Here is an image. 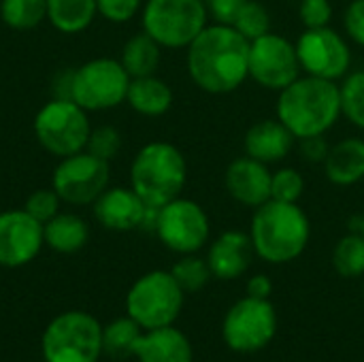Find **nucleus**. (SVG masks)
I'll return each instance as SVG.
<instances>
[{
    "label": "nucleus",
    "mask_w": 364,
    "mask_h": 362,
    "mask_svg": "<svg viewBox=\"0 0 364 362\" xmlns=\"http://www.w3.org/2000/svg\"><path fill=\"white\" fill-rule=\"evenodd\" d=\"M154 233L171 252L179 256L196 254L211 237V220L203 205L192 198L177 196L158 209Z\"/></svg>",
    "instance_id": "9d476101"
},
{
    "label": "nucleus",
    "mask_w": 364,
    "mask_h": 362,
    "mask_svg": "<svg viewBox=\"0 0 364 362\" xmlns=\"http://www.w3.org/2000/svg\"><path fill=\"white\" fill-rule=\"evenodd\" d=\"M273 292V282L269 275H254L250 282H247V297L252 299H269Z\"/></svg>",
    "instance_id": "ea45409f"
},
{
    "label": "nucleus",
    "mask_w": 364,
    "mask_h": 362,
    "mask_svg": "<svg viewBox=\"0 0 364 362\" xmlns=\"http://www.w3.org/2000/svg\"><path fill=\"white\" fill-rule=\"evenodd\" d=\"M43 237L45 245H49L58 254H75L79 252L87 239L90 228L87 222L77 213H58L49 222L43 224Z\"/></svg>",
    "instance_id": "5701e85b"
},
{
    "label": "nucleus",
    "mask_w": 364,
    "mask_h": 362,
    "mask_svg": "<svg viewBox=\"0 0 364 362\" xmlns=\"http://www.w3.org/2000/svg\"><path fill=\"white\" fill-rule=\"evenodd\" d=\"M45 362H98L102 354V326L85 312L55 316L43 333Z\"/></svg>",
    "instance_id": "423d86ee"
},
{
    "label": "nucleus",
    "mask_w": 364,
    "mask_h": 362,
    "mask_svg": "<svg viewBox=\"0 0 364 362\" xmlns=\"http://www.w3.org/2000/svg\"><path fill=\"white\" fill-rule=\"evenodd\" d=\"M145 0H96L98 15L111 23H126L141 13Z\"/></svg>",
    "instance_id": "f704fd0d"
},
{
    "label": "nucleus",
    "mask_w": 364,
    "mask_h": 362,
    "mask_svg": "<svg viewBox=\"0 0 364 362\" xmlns=\"http://www.w3.org/2000/svg\"><path fill=\"white\" fill-rule=\"evenodd\" d=\"M324 175L331 183L348 188L364 179V139L348 137L331 145L324 160Z\"/></svg>",
    "instance_id": "412c9836"
},
{
    "label": "nucleus",
    "mask_w": 364,
    "mask_h": 362,
    "mask_svg": "<svg viewBox=\"0 0 364 362\" xmlns=\"http://www.w3.org/2000/svg\"><path fill=\"white\" fill-rule=\"evenodd\" d=\"M209 13V19L213 23H226L232 26L237 13L241 11L245 0H203Z\"/></svg>",
    "instance_id": "58836bf2"
},
{
    "label": "nucleus",
    "mask_w": 364,
    "mask_h": 362,
    "mask_svg": "<svg viewBox=\"0 0 364 362\" xmlns=\"http://www.w3.org/2000/svg\"><path fill=\"white\" fill-rule=\"evenodd\" d=\"M60 205H62V198L58 196V192L53 188H41L36 192H32L26 203H23V209L34 218L38 220L41 224L49 222L53 215L60 213Z\"/></svg>",
    "instance_id": "72a5a7b5"
},
{
    "label": "nucleus",
    "mask_w": 364,
    "mask_h": 362,
    "mask_svg": "<svg viewBox=\"0 0 364 362\" xmlns=\"http://www.w3.org/2000/svg\"><path fill=\"white\" fill-rule=\"evenodd\" d=\"M186 292L171 271H149L139 277L126 294V314L143 329L173 326L183 309Z\"/></svg>",
    "instance_id": "0eeeda50"
},
{
    "label": "nucleus",
    "mask_w": 364,
    "mask_h": 362,
    "mask_svg": "<svg viewBox=\"0 0 364 362\" xmlns=\"http://www.w3.org/2000/svg\"><path fill=\"white\" fill-rule=\"evenodd\" d=\"M360 235H363V237H364V215H363V218H360Z\"/></svg>",
    "instance_id": "a19ab883"
},
{
    "label": "nucleus",
    "mask_w": 364,
    "mask_h": 362,
    "mask_svg": "<svg viewBox=\"0 0 364 362\" xmlns=\"http://www.w3.org/2000/svg\"><path fill=\"white\" fill-rule=\"evenodd\" d=\"M250 41L232 26L209 23L188 47L186 68L192 83L207 94H230L250 79Z\"/></svg>",
    "instance_id": "f257e3e1"
},
{
    "label": "nucleus",
    "mask_w": 364,
    "mask_h": 362,
    "mask_svg": "<svg viewBox=\"0 0 364 362\" xmlns=\"http://www.w3.org/2000/svg\"><path fill=\"white\" fill-rule=\"evenodd\" d=\"M43 245V224L23 207L0 213V267H23L38 256Z\"/></svg>",
    "instance_id": "2eb2a0df"
},
{
    "label": "nucleus",
    "mask_w": 364,
    "mask_h": 362,
    "mask_svg": "<svg viewBox=\"0 0 364 362\" xmlns=\"http://www.w3.org/2000/svg\"><path fill=\"white\" fill-rule=\"evenodd\" d=\"M294 45L305 75L339 81L352 68L350 38L331 26L305 28Z\"/></svg>",
    "instance_id": "f8f14e48"
},
{
    "label": "nucleus",
    "mask_w": 364,
    "mask_h": 362,
    "mask_svg": "<svg viewBox=\"0 0 364 362\" xmlns=\"http://www.w3.org/2000/svg\"><path fill=\"white\" fill-rule=\"evenodd\" d=\"M162 60V47L160 43H156L145 30L132 34L124 47H122V55L119 62L126 68V73L134 79V77H147V75H156L158 66Z\"/></svg>",
    "instance_id": "b1692460"
},
{
    "label": "nucleus",
    "mask_w": 364,
    "mask_h": 362,
    "mask_svg": "<svg viewBox=\"0 0 364 362\" xmlns=\"http://www.w3.org/2000/svg\"><path fill=\"white\" fill-rule=\"evenodd\" d=\"M96 15V0H47V19L62 34L87 30Z\"/></svg>",
    "instance_id": "393cba45"
},
{
    "label": "nucleus",
    "mask_w": 364,
    "mask_h": 362,
    "mask_svg": "<svg viewBox=\"0 0 364 362\" xmlns=\"http://www.w3.org/2000/svg\"><path fill=\"white\" fill-rule=\"evenodd\" d=\"M299 17L305 28H324L331 26L333 6L331 0H301Z\"/></svg>",
    "instance_id": "c9c22d12"
},
{
    "label": "nucleus",
    "mask_w": 364,
    "mask_h": 362,
    "mask_svg": "<svg viewBox=\"0 0 364 362\" xmlns=\"http://www.w3.org/2000/svg\"><path fill=\"white\" fill-rule=\"evenodd\" d=\"M305 194V179L292 166H282L271 175V198L282 203H299Z\"/></svg>",
    "instance_id": "2f4dec72"
},
{
    "label": "nucleus",
    "mask_w": 364,
    "mask_h": 362,
    "mask_svg": "<svg viewBox=\"0 0 364 362\" xmlns=\"http://www.w3.org/2000/svg\"><path fill=\"white\" fill-rule=\"evenodd\" d=\"M122 149V134L117 128L113 126H98V128H92L90 130V137H87V145H85V151L105 160V162H111Z\"/></svg>",
    "instance_id": "473e14b6"
},
{
    "label": "nucleus",
    "mask_w": 364,
    "mask_h": 362,
    "mask_svg": "<svg viewBox=\"0 0 364 362\" xmlns=\"http://www.w3.org/2000/svg\"><path fill=\"white\" fill-rule=\"evenodd\" d=\"M277 119L299 139L326 134L343 115L337 81L301 75L277 96Z\"/></svg>",
    "instance_id": "f03ea898"
},
{
    "label": "nucleus",
    "mask_w": 364,
    "mask_h": 362,
    "mask_svg": "<svg viewBox=\"0 0 364 362\" xmlns=\"http://www.w3.org/2000/svg\"><path fill=\"white\" fill-rule=\"evenodd\" d=\"M250 237L258 258L271 265H286L305 252L311 237V222L299 203L271 198L254 209Z\"/></svg>",
    "instance_id": "7ed1b4c3"
},
{
    "label": "nucleus",
    "mask_w": 364,
    "mask_h": 362,
    "mask_svg": "<svg viewBox=\"0 0 364 362\" xmlns=\"http://www.w3.org/2000/svg\"><path fill=\"white\" fill-rule=\"evenodd\" d=\"M250 79L264 90L282 92L303 75L296 45L277 32H267L250 43Z\"/></svg>",
    "instance_id": "4468645a"
},
{
    "label": "nucleus",
    "mask_w": 364,
    "mask_h": 362,
    "mask_svg": "<svg viewBox=\"0 0 364 362\" xmlns=\"http://www.w3.org/2000/svg\"><path fill=\"white\" fill-rule=\"evenodd\" d=\"M141 26L162 49H186L209 26V13L203 0H145Z\"/></svg>",
    "instance_id": "39448f33"
},
{
    "label": "nucleus",
    "mask_w": 364,
    "mask_h": 362,
    "mask_svg": "<svg viewBox=\"0 0 364 362\" xmlns=\"http://www.w3.org/2000/svg\"><path fill=\"white\" fill-rule=\"evenodd\" d=\"M171 275L175 277V282L181 286L183 292H198V290H203V288L209 284V280L213 277L207 258H200V256H196V254H186V256H181V258L173 265Z\"/></svg>",
    "instance_id": "c85d7f7f"
},
{
    "label": "nucleus",
    "mask_w": 364,
    "mask_h": 362,
    "mask_svg": "<svg viewBox=\"0 0 364 362\" xmlns=\"http://www.w3.org/2000/svg\"><path fill=\"white\" fill-rule=\"evenodd\" d=\"M111 179L109 162L87 154L85 149L66 158H60L51 188L58 192L62 203L83 207L92 205L107 188Z\"/></svg>",
    "instance_id": "ddd939ff"
},
{
    "label": "nucleus",
    "mask_w": 364,
    "mask_h": 362,
    "mask_svg": "<svg viewBox=\"0 0 364 362\" xmlns=\"http://www.w3.org/2000/svg\"><path fill=\"white\" fill-rule=\"evenodd\" d=\"M0 19L13 30H32L47 19V0H0Z\"/></svg>",
    "instance_id": "bb28decb"
},
{
    "label": "nucleus",
    "mask_w": 364,
    "mask_h": 362,
    "mask_svg": "<svg viewBox=\"0 0 364 362\" xmlns=\"http://www.w3.org/2000/svg\"><path fill=\"white\" fill-rule=\"evenodd\" d=\"M343 30L346 36L364 47V0H352L343 13Z\"/></svg>",
    "instance_id": "e433bc0d"
},
{
    "label": "nucleus",
    "mask_w": 364,
    "mask_h": 362,
    "mask_svg": "<svg viewBox=\"0 0 364 362\" xmlns=\"http://www.w3.org/2000/svg\"><path fill=\"white\" fill-rule=\"evenodd\" d=\"M141 335L143 329L128 314L124 318H115L102 329V354L111 358H128L132 356L134 344Z\"/></svg>",
    "instance_id": "a878e982"
},
{
    "label": "nucleus",
    "mask_w": 364,
    "mask_h": 362,
    "mask_svg": "<svg viewBox=\"0 0 364 362\" xmlns=\"http://www.w3.org/2000/svg\"><path fill=\"white\" fill-rule=\"evenodd\" d=\"M232 28L252 43L260 38L262 34L271 32V13L258 0H245L232 21Z\"/></svg>",
    "instance_id": "7c9ffc66"
},
{
    "label": "nucleus",
    "mask_w": 364,
    "mask_h": 362,
    "mask_svg": "<svg viewBox=\"0 0 364 362\" xmlns=\"http://www.w3.org/2000/svg\"><path fill=\"white\" fill-rule=\"evenodd\" d=\"M277 331V314L269 299L245 297L237 301L222 324L226 346L241 354H252L271 344Z\"/></svg>",
    "instance_id": "9b49d317"
},
{
    "label": "nucleus",
    "mask_w": 364,
    "mask_h": 362,
    "mask_svg": "<svg viewBox=\"0 0 364 362\" xmlns=\"http://www.w3.org/2000/svg\"><path fill=\"white\" fill-rule=\"evenodd\" d=\"M254 256H256V252H254L250 233L226 230L209 245L207 262H209L213 277L237 280L250 269Z\"/></svg>",
    "instance_id": "a211bd4d"
},
{
    "label": "nucleus",
    "mask_w": 364,
    "mask_h": 362,
    "mask_svg": "<svg viewBox=\"0 0 364 362\" xmlns=\"http://www.w3.org/2000/svg\"><path fill=\"white\" fill-rule=\"evenodd\" d=\"M271 175L273 171H269V164L250 156H241L226 166L224 186L235 203L258 209L271 201Z\"/></svg>",
    "instance_id": "dca6fc26"
},
{
    "label": "nucleus",
    "mask_w": 364,
    "mask_h": 362,
    "mask_svg": "<svg viewBox=\"0 0 364 362\" xmlns=\"http://www.w3.org/2000/svg\"><path fill=\"white\" fill-rule=\"evenodd\" d=\"M188 181V162L168 141L143 145L130 164V188L149 207H162L181 196Z\"/></svg>",
    "instance_id": "20e7f679"
},
{
    "label": "nucleus",
    "mask_w": 364,
    "mask_h": 362,
    "mask_svg": "<svg viewBox=\"0 0 364 362\" xmlns=\"http://www.w3.org/2000/svg\"><path fill=\"white\" fill-rule=\"evenodd\" d=\"M149 205L130 186H109L94 203V218L109 230H141Z\"/></svg>",
    "instance_id": "f3484780"
},
{
    "label": "nucleus",
    "mask_w": 364,
    "mask_h": 362,
    "mask_svg": "<svg viewBox=\"0 0 364 362\" xmlns=\"http://www.w3.org/2000/svg\"><path fill=\"white\" fill-rule=\"evenodd\" d=\"M296 137L275 117V119H260L252 124L243 137L245 156L256 158L264 164L282 162L294 149Z\"/></svg>",
    "instance_id": "6ab92c4d"
},
{
    "label": "nucleus",
    "mask_w": 364,
    "mask_h": 362,
    "mask_svg": "<svg viewBox=\"0 0 364 362\" xmlns=\"http://www.w3.org/2000/svg\"><path fill=\"white\" fill-rule=\"evenodd\" d=\"M299 149H301V156L305 162L324 164V160L331 151V143L326 141V134H316V137L299 139Z\"/></svg>",
    "instance_id": "4c0bfd02"
},
{
    "label": "nucleus",
    "mask_w": 364,
    "mask_h": 362,
    "mask_svg": "<svg viewBox=\"0 0 364 362\" xmlns=\"http://www.w3.org/2000/svg\"><path fill=\"white\" fill-rule=\"evenodd\" d=\"M130 75L115 58H94L73 68L70 100L90 111H109L126 102Z\"/></svg>",
    "instance_id": "1a4fd4ad"
},
{
    "label": "nucleus",
    "mask_w": 364,
    "mask_h": 362,
    "mask_svg": "<svg viewBox=\"0 0 364 362\" xmlns=\"http://www.w3.org/2000/svg\"><path fill=\"white\" fill-rule=\"evenodd\" d=\"M132 356L139 362H192L194 352L188 337L175 326H162L145 331L136 344Z\"/></svg>",
    "instance_id": "aec40b11"
},
{
    "label": "nucleus",
    "mask_w": 364,
    "mask_h": 362,
    "mask_svg": "<svg viewBox=\"0 0 364 362\" xmlns=\"http://www.w3.org/2000/svg\"><path fill=\"white\" fill-rule=\"evenodd\" d=\"M32 126L41 147L58 158L83 151L92 130L87 111L68 98H51L45 102Z\"/></svg>",
    "instance_id": "6e6552de"
},
{
    "label": "nucleus",
    "mask_w": 364,
    "mask_h": 362,
    "mask_svg": "<svg viewBox=\"0 0 364 362\" xmlns=\"http://www.w3.org/2000/svg\"><path fill=\"white\" fill-rule=\"evenodd\" d=\"M333 267L341 277L354 280L364 275V237L360 233H348L333 250Z\"/></svg>",
    "instance_id": "cd10ccee"
},
{
    "label": "nucleus",
    "mask_w": 364,
    "mask_h": 362,
    "mask_svg": "<svg viewBox=\"0 0 364 362\" xmlns=\"http://www.w3.org/2000/svg\"><path fill=\"white\" fill-rule=\"evenodd\" d=\"M173 100H175V94L171 85L160 77L147 75V77L130 79L126 102L130 105L134 113L143 117H160L171 111Z\"/></svg>",
    "instance_id": "4be33fe9"
},
{
    "label": "nucleus",
    "mask_w": 364,
    "mask_h": 362,
    "mask_svg": "<svg viewBox=\"0 0 364 362\" xmlns=\"http://www.w3.org/2000/svg\"><path fill=\"white\" fill-rule=\"evenodd\" d=\"M341 113L350 124L364 130V68L352 70L343 77L341 85Z\"/></svg>",
    "instance_id": "c756f323"
}]
</instances>
